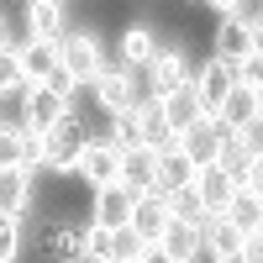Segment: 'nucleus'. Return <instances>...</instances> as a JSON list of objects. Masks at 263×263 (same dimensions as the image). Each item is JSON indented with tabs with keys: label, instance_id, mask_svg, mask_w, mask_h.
<instances>
[{
	"label": "nucleus",
	"instance_id": "nucleus-6",
	"mask_svg": "<svg viewBox=\"0 0 263 263\" xmlns=\"http://www.w3.org/2000/svg\"><path fill=\"white\" fill-rule=\"evenodd\" d=\"M190 84H195V100H200V121H211V126H216V111H221V100L237 90V84H232V63L205 58L200 69L190 74Z\"/></svg>",
	"mask_w": 263,
	"mask_h": 263
},
{
	"label": "nucleus",
	"instance_id": "nucleus-14",
	"mask_svg": "<svg viewBox=\"0 0 263 263\" xmlns=\"http://www.w3.org/2000/svg\"><path fill=\"white\" fill-rule=\"evenodd\" d=\"M190 190H195V200H200L205 216H221V211L232 205V195H237V179H232L227 168H216V163H211V168L195 174V184H190Z\"/></svg>",
	"mask_w": 263,
	"mask_h": 263
},
{
	"label": "nucleus",
	"instance_id": "nucleus-28",
	"mask_svg": "<svg viewBox=\"0 0 263 263\" xmlns=\"http://www.w3.org/2000/svg\"><path fill=\"white\" fill-rule=\"evenodd\" d=\"M232 84H237V90H253V95H263V53H253V58H237V63H232Z\"/></svg>",
	"mask_w": 263,
	"mask_h": 263
},
{
	"label": "nucleus",
	"instance_id": "nucleus-33",
	"mask_svg": "<svg viewBox=\"0 0 263 263\" xmlns=\"http://www.w3.org/2000/svg\"><path fill=\"white\" fill-rule=\"evenodd\" d=\"M137 263H168V253H163V248H158V242H147V248H142V253H137Z\"/></svg>",
	"mask_w": 263,
	"mask_h": 263
},
{
	"label": "nucleus",
	"instance_id": "nucleus-32",
	"mask_svg": "<svg viewBox=\"0 0 263 263\" xmlns=\"http://www.w3.org/2000/svg\"><path fill=\"white\" fill-rule=\"evenodd\" d=\"M205 6H211L216 16H237V11H248V0H205Z\"/></svg>",
	"mask_w": 263,
	"mask_h": 263
},
{
	"label": "nucleus",
	"instance_id": "nucleus-5",
	"mask_svg": "<svg viewBox=\"0 0 263 263\" xmlns=\"http://www.w3.org/2000/svg\"><path fill=\"white\" fill-rule=\"evenodd\" d=\"M142 74H147V95H168V90H179V84H190V74H195L190 48H179V42H158V53H153V63Z\"/></svg>",
	"mask_w": 263,
	"mask_h": 263
},
{
	"label": "nucleus",
	"instance_id": "nucleus-3",
	"mask_svg": "<svg viewBox=\"0 0 263 263\" xmlns=\"http://www.w3.org/2000/svg\"><path fill=\"white\" fill-rule=\"evenodd\" d=\"M105 42L90 32V27H69L63 32V69L74 74V84H95V74L105 69Z\"/></svg>",
	"mask_w": 263,
	"mask_h": 263
},
{
	"label": "nucleus",
	"instance_id": "nucleus-4",
	"mask_svg": "<svg viewBox=\"0 0 263 263\" xmlns=\"http://www.w3.org/2000/svg\"><path fill=\"white\" fill-rule=\"evenodd\" d=\"M95 105L105 116H121V111H132V105L142 100V84H137V74L132 69H121V63H105V69L95 74Z\"/></svg>",
	"mask_w": 263,
	"mask_h": 263
},
{
	"label": "nucleus",
	"instance_id": "nucleus-24",
	"mask_svg": "<svg viewBox=\"0 0 263 263\" xmlns=\"http://www.w3.org/2000/svg\"><path fill=\"white\" fill-rule=\"evenodd\" d=\"M21 253H27V227H21V216L0 211V263H21Z\"/></svg>",
	"mask_w": 263,
	"mask_h": 263
},
{
	"label": "nucleus",
	"instance_id": "nucleus-1",
	"mask_svg": "<svg viewBox=\"0 0 263 263\" xmlns=\"http://www.w3.org/2000/svg\"><path fill=\"white\" fill-rule=\"evenodd\" d=\"M84 142H90L84 116H79V111H63L48 132H42V168L58 174V179H69L74 163H79V153H84Z\"/></svg>",
	"mask_w": 263,
	"mask_h": 263
},
{
	"label": "nucleus",
	"instance_id": "nucleus-30",
	"mask_svg": "<svg viewBox=\"0 0 263 263\" xmlns=\"http://www.w3.org/2000/svg\"><path fill=\"white\" fill-rule=\"evenodd\" d=\"M142 248H147L142 237L132 232V227H121V232H116V253H111V263H137V253H142Z\"/></svg>",
	"mask_w": 263,
	"mask_h": 263
},
{
	"label": "nucleus",
	"instance_id": "nucleus-35",
	"mask_svg": "<svg viewBox=\"0 0 263 263\" xmlns=\"http://www.w3.org/2000/svg\"><path fill=\"white\" fill-rule=\"evenodd\" d=\"M74 263H100V258H74Z\"/></svg>",
	"mask_w": 263,
	"mask_h": 263
},
{
	"label": "nucleus",
	"instance_id": "nucleus-9",
	"mask_svg": "<svg viewBox=\"0 0 263 263\" xmlns=\"http://www.w3.org/2000/svg\"><path fill=\"white\" fill-rule=\"evenodd\" d=\"M153 53H158V27H153V21H132V27L121 32V42H116V58H111V63L142 74L147 63H153Z\"/></svg>",
	"mask_w": 263,
	"mask_h": 263
},
{
	"label": "nucleus",
	"instance_id": "nucleus-17",
	"mask_svg": "<svg viewBox=\"0 0 263 263\" xmlns=\"http://www.w3.org/2000/svg\"><path fill=\"white\" fill-rule=\"evenodd\" d=\"M258 116H263V95H253V90H232V95L221 100V111H216V126H221V132H253Z\"/></svg>",
	"mask_w": 263,
	"mask_h": 263
},
{
	"label": "nucleus",
	"instance_id": "nucleus-23",
	"mask_svg": "<svg viewBox=\"0 0 263 263\" xmlns=\"http://www.w3.org/2000/svg\"><path fill=\"white\" fill-rule=\"evenodd\" d=\"M27 90V69H21V48L11 42V48H0V100H11Z\"/></svg>",
	"mask_w": 263,
	"mask_h": 263
},
{
	"label": "nucleus",
	"instance_id": "nucleus-12",
	"mask_svg": "<svg viewBox=\"0 0 263 263\" xmlns=\"http://www.w3.org/2000/svg\"><path fill=\"white\" fill-rule=\"evenodd\" d=\"M153 100H158V111H163L168 137H184L190 126H200V100H195V84H179V90L153 95Z\"/></svg>",
	"mask_w": 263,
	"mask_h": 263
},
{
	"label": "nucleus",
	"instance_id": "nucleus-26",
	"mask_svg": "<svg viewBox=\"0 0 263 263\" xmlns=\"http://www.w3.org/2000/svg\"><path fill=\"white\" fill-rule=\"evenodd\" d=\"M48 248L58 253V258H79V248H84V227H74V221H58L53 227V237H48Z\"/></svg>",
	"mask_w": 263,
	"mask_h": 263
},
{
	"label": "nucleus",
	"instance_id": "nucleus-18",
	"mask_svg": "<svg viewBox=\"0 0 263 263\" xmlns=\"http://www.w3.org/2000/svg\"><path fill=\"white\" fill-rule=\"evenodd\" d=\"M179 142V153L195 163V168H211L216 158H221V126H211V121H200V126H190L184 137H174Z\"/></svg>",
	"mask_w": 263,
	"mask_h": 263
},
{
	"label": "nucleus",
	"instance_id": "nucleus-25",
	"mask_svg": "<svg viewBox=\"0 0 263 263\" xmlns=\"http://www.w3.org/2000/svg\"><path fill=\"white\" fill-rule=\"evenodd\" d=\"M27 158V132L21 121H0V168H21Z\"/></svg>",
	"mask_w": 263,
	"mask_h": 263
},
{
	"label": "nucleus",
	"instance_id": "nucleus-15",
	"mask_svg": "<svg viewBox=\"0 0 263 263\" xmlns=\"http://www.w3.org/2000/svg\"><path fill=\"white\" fill-rule=\"evenodd\" d=\"M132 200H137V195L121 190V184L95 190V200H90V227H111V232H121V227L132 221Z\"/></svg>",
	"mask_w": 263,
	"mask_h": 263
},
{
	"label": "nucleus",
	"instance_id": "nucleus-27",
	"mask_svg": "<svg viewBox=\"0 0 263 263\" xmlns=\"http://www.w3.org/2000/svg\"><path fill=\"white\" fill-rule=\"evenodd\" d=\"M111 253H116V232H111V227H84V248H79V258L111 263Z\"/></svg>",
	"mask_w": 263,
	"mask_h": 263
},
{
	"label": "nucleus",
	"instance_id": "nucleus-29",
	"mask_svg": "<svg viewBox=\"0 0 263 263\" xmlns=\"http://www.w3.org/2000/svg\"><path fill=\"white\" fill-rule=\"evenodd\" d=\"M168 216H174V221H195V227L205 221V211H200V200H195V190H168Z\"/></svg>",
	"mask_w": 263,
	"mask_h": 263
},
{
	"label": "nucleus",
	"instance_id": "nucleus-11",
	"mask_svg": "<svg viewBox=\"0 0 263 263\" xmlns=\"http://www.w3.org/2000/svg\"><path fill=\"white\" fill-rule=\"evenodd\" d=\"M21 27H27V42H63V32H69L63 0H27Z\"/></svg>",
	"mask_w": 263,
	"mask_h": 263
},
{
	"label": "nucleus",
	"instance_id": "nucleus-8",
	"mask_svg": "<svg viewBox=\"0 0 263 263\" xmlns=\"http://www.w3.org/2000/svg\"><path fill=\"white\" fill-rule=\"evenodd\" d=\"M16 100H21V116H16V121L27 126V132H37V137H42V132H48L63 111H74V105H63V100L48 90V84H27V90H21Z\"/></svg>",
	"mask_w": 263,
	"mask_h": 263
},
{
	"label": "nucleus",
	"instance_id": "nucleus-19",
	"mask_svg": "<svg viewBox=\"0 0 263 263\" xmlns=\"http://www.w3.org/2000/svg\"><path fill=\"white\" fill-rule=\"evenodd\" d=\"M221 216H227L242 237H263V190H237L232 205H227Z\"/></svg>",
	"mask_w": 263,
	"mask_h": 263
},
{
	"label": "nucleus",
	"instance_id": "nucleus-13",
	"mask_svg": "<svg viewBox=\"0 0 263 263\" xmlns=\"http://www.w3.org/2000/svg\"><path fill=\"white\" fill-rule=\"evenodd\" d=\"M168 221H174V216H168V195H163V190H153V195H137V200H132V221H126V227L137 232L142 242H158Z\"/></svg>",
	"mask_w": 263,
	"mask_h": 263
},
{
	"label": "nucleus",
	"instance_id": "nucleus-2",
	"mask_svg": "<svg viewBox=\"0 0 263 263\" xmlns=\"http://www.w3.org/2000/svg\"><path fill=\"white\" fill-rule=\"evenodd\" d=\"M253 53H263V21L253 11L221 16V27H216V58L237 63V58H253Z\"/></svg>",
	"mask_w": 263,
	"mask_h": 263
},
{
	"label": "nucleus",
	"instance_id": "nucleus-20",
	"mask_svg": "<svg viewBox=\"0 0 263 263\" xmlns=\"http://www.w3.org/2000/svg\"><path fill=\"white\" fill-rule=\"evenodd\" d=\"M158 248L168 253V263H195L200 258V227L195 221H168L163 237H158Z\"/></svg>",
	"mask_w": 263,
	"mask_h": 263
},
{
	"label": "nucleus",
	"instance_id": "nucleus-21",
	"mask_svg": "<svg viewBox=\"0 0 263 263\" xmlns=\"http://www.w3.org/2000/svg\"><path fill=\"white\" fill-rule=\"evenodd\" d=\"M21 48V69H27V84H42L58 63H63V42H16Z\"/></svg>",
	"mask_w": 263,
	"mask_h": 263
},
{
	"label": "nucleus",
	"instance_id": "nucleus-31",
	"mask_svg": "<svg viewBox=\"0 0 263 263\" xmlns=\"http://www.w3.org/2000/svg\"><path fill=\"white\" fill-rule=\"evenodd\" d=\"M42 84H48V90H53V95H58L63 105H74V90H79V84H74V74L63 69V63H58V69H53L48 79H42Z\"/></svg>",
	"mask_w": 263,
	"mask_h": 263
},
{
	"label": "nucleus",
	"instance_id": "nucleus-10",
	"mask_svg": "<svg viewBox=\"0 0 263 263\" xmlns=\"http://www.w3.org/2000/svg\"><path fill=\"white\" fill-rule=\"evenodd\" d=\"M116 184L121 190H132V195H153L158 190V153L153 147H126L121 153V168H116Z\"/></svg>",
	"mask_w": 263,
	"mask_h": 263
},
{
	"label": "nucleus",
	"instance_id": "nucleus-7",
	"mask_svg": "<svg viewBox=\"0 0 263 263\" xmlns=\"http://www.w3.org/2000/svg\"><path fill=\"white\" fill-rule=\"evenodd\" d=\"M116 168H121V147H116V142H105V137H95V132H90V142H84L79 163H74L79 184H90V195H95V190H105V184H116Z\"/></svg>",
	"mask_w": 263,
	"mask_h": 263
},
{
	"label": "nucleus",
	"instance_id": "nucleus-16",
	"mask_svg": "<svg viewBox=\"0 0 263 263\" xmlns=\"http://www.w3.org/2000/svg\"><path fill=\"white\" fill-rule=\"evenodd\" d=\"M32 205H37V174L0 168V211H6V216H27Z\"/></svg>",
	"mask_w": 263,
	"mask_h": 263
},
{
	"label": "nucleus",
	"instance_id": "nucleus-22",
	"mask_svg": "<svg viewBox=\"0 0 263 263\" xmlns=\"http://www.w3.org/2000/svg\"><path fill=\"white\" fill-rule=\"evenodd\" d=\"M195 174H200V168L179 153V142H168V147L158 153V190H163V195H168V190H190Z\"/></svg>",
	"mask_w": 263,
	"mask_h": 263
},
{
	"label": "nucleus",
	"instance_id": "nucleus-34",
	"mask_svg": "<svg viewBox=\"0 0 263 263\" xmlns=\"http://www.w3.org/2000/svg\"><path fill=\"white\" fill-rule=\"evenodd\" d=\"M0 48H11V21L0 16Z\"/></svg>",
	"mask_w": 263,
	"mask_h": 263
}]
</instances>
